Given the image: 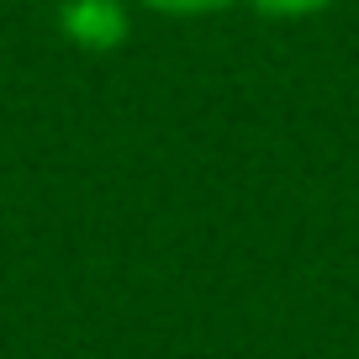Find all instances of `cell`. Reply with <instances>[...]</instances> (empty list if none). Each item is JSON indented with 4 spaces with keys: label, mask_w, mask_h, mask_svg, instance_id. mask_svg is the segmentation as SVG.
<instances>
[{
    "label": "cell",
    "mask_w": 359,
    "mask_h": 359,
    "mask_svg": "<svg viewBox=\"0 0 359 359\" xmlns=\"http://www.w3.org/2000/svg\"><path fill=\"white\" fill-rule=\"evenodd\" d=\"M58 37L79 53H116L133 37V0H64Z\"/></svg>",
    "instance_id": "6da1fadb"
},
{
    "label": "cell",
    "mask_w": 359,
    "mask_h": 359,
    "mask_svg": "<svg viewBox=\"0 0 359 359\" xmlns=\"http://www.w3.org/2000/svg\"><path fill=\"white\" fill-rule=\"evenodd\" d=\"M133 6L148 16H164V22H206V16L238 6V0H133Z\"/></svg>",
    "instance_id": "7a4b0ae2"
},
{
    "label": "cell",
    "mask_w": 359,
    "mask_h": 359,
    "mask_svg": "<svg viewBox=\"0 0 359 359\" xmlns=\"http://www.w3.org/2000/svg\"><path fill=\"white\" fill-rule=\"evenodd\" d=\"M243 6L264 22H312V16L333 11L338 0H243Z\"/></svg>",
    "instance_id": "3957f363"
}]
</instances>
